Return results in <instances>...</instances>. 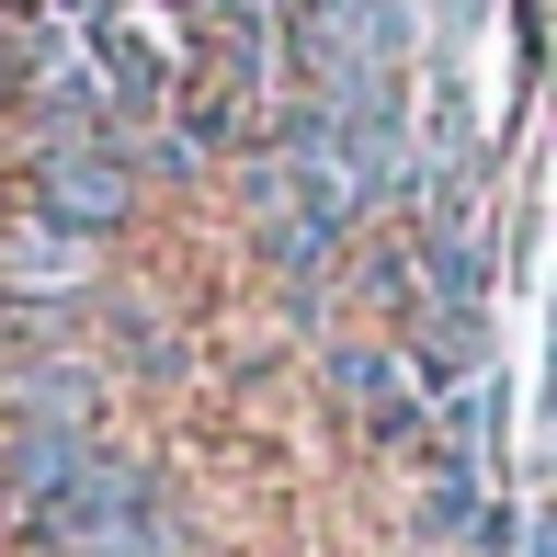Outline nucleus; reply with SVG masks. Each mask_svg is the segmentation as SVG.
Returning <instances> with one entry per match:
<instances>
[{
    "instance_id": "obj_1",
    "label": "nucleus",
    "mask_w": 557,
    "mask_h": 557,
    "mask_svg": "<svg viewBox=\"0 0 557 557\" xmlns=\"http://www.w3.org/2000/svg\"><path fill=\"white\" fill-rule=\"evenodd\" d=\"M23 535H35V557H183L194 546L183 512H171V490L137 467V455H103L69 500L23 512Z\"/></svg>"
},
{
    "instance_id": "obj_8",
    "label": "nucleus",
    "mask_w": 557,
    "mask_h": 557,
    "mask_svg": "<svg viewBox=\"0 0 557 557\" xmlns=\"http://www.w3.org/2000/svg\"><path fill=\"white\" fill-rule=\"evenodd\" d=\"M114 342H125V364H137V375H171V364H183V342H171L148 308H114Z\"/></svg>"
},
{
    "instance_id": "obj_5",
    "label": "nucleus",
    "mask_w": 557,
    "mask_h": 557,
    "mask_svg": "<svg viewBox=\"0 0 557 557\" xmlns=\"http://www.w3.org/2000/svg\"><path fill=\"white\" fill-rule=\"evenodd\" d=\"M103 455H114L103 421H12V433H0V490H12V512H46V500H69Z\"/></svg>"
},
{
    "instance_id": "obj_3",
    "label": "nucleus",
    "mask_w": 557,
    "mask_h": 557,
    "mask_svg": "<svg viewBox=\"0 0 557 557\" xmlns=\"http://www.w3.org/2000/svg\"><path fill=\"white\" fill-rule=\"evenodd\" d=\"M319 375H331V398L352 410L364 444H421L433 433V387L410 375L398 342H319Z\"/></svg>"
},
{
    "instance_id": "obj_2",
    "label": "nucleus",
    "mask_w": 557,
    "mask_h": 557,
    "mask_svg": "<svg viewBox=\"0 0 557 557\" xmlns=\"http://www.w3.org/2000/svg\"><path fill=\"white\" fill-rule=\"evenodd\" d=\"M137 183L148 171H137L125 137H46V148H23V206L81 227V239H114V227L137 216Z\"/></svg>"
},
{
    "instance_id": "obj_4",
    "label": "nucleus",
    "mask_w": 557,
    "mask_h": 557,
    "mask_svg": "<svg viewBox=\"0 0 557 557\" xmlns=\"http://www.w3.org/2000/svg\"><path fill=\"white\" fill-rule=\"evenodd\" d=\"M103 285V239H81V227L58 216H0V296L12 308H81V296Z\"/></svg>"
},
{
    "instance_id": "obj_7",
    "label": "nucleus",
    "mask_w": 557,
    "mask_h": 557,
    "mask_svg": "<svg viewBox=\"0 0 557 557\" xmlns=\"http://www.w3.org/2000/svg\"><path fill=\"white\" fill-rule=\"evenodd\" d=\"M0 410L12 421H103V364L69 342H23L12 375H0Z\"/></svg>"
},
{
    "instance_id": "obj_9",
    "label": "nucleus",
    "mask_w": 557,
    "mask_h": 557,
    "mask_svg": "<svg viewBox=\"0 0 557 557\" xmlns=\"http://www.w3.org/2000/svg\"><path fill=\"white\" fill-rule=\"evenodd\" d=\"M512 557H557V512H523V535H512Z\"/></svg>"
},
{
    "instance_id": "obj_6",
    "label": "nucleus",
    "mask_w": 557,
    "mask_h": 557,
    "mask_svg": "<svg viewBox=\"0 0 557 557\" xmlns=\"http://www.w3.org/2000/svg\"><path fill=\"white\" fill-rule=\"evenodd\" d=\"M91 58H103V91H114V125H125V137L171 125V103H183V58H171V46L148 35L137 12L103 23V35H91Z\"/></svg>"
}]
</instances>
